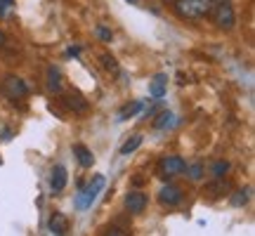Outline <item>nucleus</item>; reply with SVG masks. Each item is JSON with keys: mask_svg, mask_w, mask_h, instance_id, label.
I'll use <instances>...</instances> for the list:
<instances>
[{"mask_svg": "<svg viewBox=\"0 0 255 236\" xmlns=\"http://www.w3.org/2000/svg\"><path fill=\"white\" fill-rule=\"evenodd\" d=\"M170 5H173V12L177 14V19H182V21H201V19H208L215 2L213 0H175Z\"/></svg>", "mask_w": 255, "mask_h": 236, "instance_id": "nucleus-1", "label": "nucleus"}, {"mask_svg": "<svg viewBox=\"0 0 255 236\" xmlns=\"http://www.w3.org/2000/svg\"><path fill=\"white\" fill-rule=\"evenodd\" d=\"M104 184H107L104 175H95V177L88 182V187H81V191L76 194V201H73L76 210H88V208H92V203H95V201H97V196L102 194Z\"/></svg>", "mask_w": 255, "mask_h": 236, "instance_id": "nucleus-2", "label": "nucleus"}, {"mask_svg": "<svg viewBox=\"0 0 255 236\" xmlns=\"http://www.w3.org/2000/svg\"><path fill=\"white\" fill-rule=\"evenodd\" d=\"M208 17H210V21L215 24V28H220V31H227L229 33V31L237 28V12H234V7H232V0L213 5Z\"/></svg>", "mask_w": 255, "mask_h": 236, "instance_id": "nucleus-3", "label": "nucleus"}, {"mask_svg": "<svg viewBox=\"0 0 255 236\" xmlns=\"http://www.w3.org/2000/svg\"><path fill=\"white\" fill-rule=\"evenodd\" d=\"M184 168H187V161H184L182 156H175V154L161 156L158 163H156V175L161 180H173V177L184 173Z\"/></svg>", "mask_w": 255, "mask_h": 236, "instance_id": "nucleus-4", "label": "nucleus"}, {"mask_svg": "<svg viewBox=\"0 0 255 236\" xmlns=\"http://www.w3.org/2000/svg\"><path fill=\"white\" fill-rule=\"evenodd\" d=\"M0 92L7 97V100H24V97H28V83L21 78V76H17V73H7L5 78H2V83H0Z\"/></svg>", "mask_w": 255, "mask_h": 236, "instance_id": "nucleus-5", "label": "nucleus"}, {"mask_svg": "<svg viewBox=\"0 0 255 236\" xmlns=\"http://www.w3.org/2000/svg\"><path fill=\"white\" fill-rule=\"evenodd\" d=\"M158 201H161V206H165V208H177V206L184 201V194L177 184L165 182L163 187L158 189Z\"/></svg>", "mask_w": 255, "mask_h": 236, "instance_id": "nucleus-6", "label": "nucleus"}, {"mask_svg": "<svg viewBox=\"0 0 255 236\" xmlns=\"http://www.w3.org/2000/svg\"><path fill=\"white\" fill-rule=\"evenodd\" d=\"M66 182H69V170L64 168L62 163L52 165V170H50V180H47V184H50V191L52 194H62L64 189H66Z\"/></svg>", "mask_w": 255, "mask_h": 236, "instance_id": "nucleus-7", "label": "nucleus"}, {"mask_svg": "<svg viewBox=\"0 0 255 236\" xmlns=\"http://www.w3.org/2000/svg\"><path fill=\"white\" fill-rule=\"evenodd\" d=\"M146 206H149V196H146L144 191L130 189V191L126 194V208H128V213H132V215H139V213H144Z\"/></svg>", "mask_w": 255, "mask_h": 236, "instance_id": "nucleus-8", "label": "nucleus"}, {"mask_svg": "<svg viewBox=\"0 0 255 236\" xmlns=\"http://www.w3.org/2000/svg\"><path fill=\"white\" fill-rule=\"evenodd\" d=\"M69 227H71L69 218H66L64 213H59V210H55V213L50 215V220H47V232H50V234H55V236L69 234Z\"/></svg>", "mask_w": 255, "mask_h": 236, "instance_id": "nucleus-9", "label": "nucleus"}, {"mask_svg": "<svg viewBox=\"0 0 255 236\" xmlns=\"http://www.w3.org/2000/svg\"><path fill=\"white\" fill-rule=\"evenodd\" d=\"M168 92V73H156L149 81V97L151 100H163Z\"/></svg>", "mask_w": 255, "mask_h": 236, "instance_id": "nucleus-10", "label": "nucleus"}, {"mask_svg": "<svg viewBox=\"0 0 255 236\" xmlns=\"http://www.w3.org/2000/svg\"><path fill=\"white\" fill-rule=\"evenodd\" d=\"M142 111H144V102H142V100L126 102V104L119 109V114H116V120H119V123H126V120L135 118L137 114H142Z\"/></svg>", "mask_w": 255, "mask_h": 236, "instance_id": "nucleus-11", "label": "nucleus"}, {"mask_svg": "<svg viewBox=\"0 0 255 236\" xmlns=\"http://www.w3.org/2000/svg\"><path fill=\"white\" fill-rule=\"evenodd\" d=\"M64 104H66V107H69L73 114H85V111H88V107H90V104H88V100H85V97H83L78 90L69 92V95L64 97Z\"/></svg>", "mask_w": 255, "mask_h": 236, "instance_id": "nucleus-12", "label": "nucleus"}, {"mask_svg": "<svg viewBox=\"0 0 255 236\" xmlns=\"http://www.w3.org/2000/svg\"><path fill=\"white\" fill-rule=\"evenodd\" d=\"M227 191H229V182H225V177H220V180L210 182L208 187L203 189V199L215 201V199H220L222 194H227Z\"/></svg>", "mask_w": 255, "mask_h": 236, "instance_id": "nucleus-13", "label": "nucleus"}, {"mask_svg": "<svg viewBox=\"0 0 255 236\" xmlns=\"http://www.w3.org/2000/svg\"><path fill=\"white\" fill-rule=\"evenodd\" d=\"M73 156L81 163V168H92L95 165V156L85 144H73Z\"/></svg>", "mask_w": 255, "mask_h": 236, "instance_id": "nucleus-14", "label": "nucleus"}, {"mask_svg": "<svg viewBox=\"0 0 255 236\" xmlns=\"http://www.w3.org/2000/svg\"><path fill=\"white\" fill-rule=\"evenodd\" d=\"M64 88V81H62V71L57 66H47V90L59 95Z\"/></svg>", "mask_w": 255, "mask_h": 236, "instance_id": "nucleus-15", "label": "nucleus"}, {"mask_svg": "<svg viewBox=\"0 0 255 236\" xmlns=\"http://www.w3.org/2000/svg\"><path fill=\"white\" fill-rule=\"evenodd\" d=\"M173 125H175V116H173V111H168V109L161 111L154 120L156 130H168V127H173Z\"/></svg>", "mask_w": 255, "mask_h": 236, "instance_id": "nucleus-16", "label": "nucleus"}, {"mask_svg": "<svg viewBox=\"0 0 255 236\" xmlns=\"http://www.w3.org/2000/svg\"><path fill=\"white\" fill-rule=\"evenodd\" d=\"M142 142H144V137L142 135H132V137H128V142L123 146H121V156H130V154H135L137 149L142 146Z\"/></svg>", "mask_w": 255, "mask_h": 236, "instance_id": "nucleus-17", "label": "nucleus"}, {"mask_svg": "<svg viewBox=\"0 0 255 236\" xmlns=\"http://www.w3.org/2000/svg\"><path fill=\"white\" fill-rule=\"evenodd\" d=\"M184 173H187V177H189L191 182H201L203 180V175H206V165L203 163H187V168H184Z\"/></svg>", "mask_w": 255, "mask_h": 236, "instance_id": "nucleus-18", "label": "nucleus"}, {"mask_svg": "<svg viewBox=\"0 0 255 236\" xmlns=\"http://www.w3.org/2000/svg\"><path fill=\"white\" fill-rule=\"evenodd\" d=\"M100 64L104 71L109 73H119V62H116V57L111 55V52H102L100 55Z\"/></svg>", "mask_w": 255, "mask_h": 236, "instance_id": "nucleus-19", "label": "nucleus"}, {"mask_svg": "<svg viewBox=\"0 0 255 236\" xmlns=\"http://www.w3.org/2000/svg\"><path fill=\"white\" fill-rule=\"evenodd\" d=\"M251 187H246V189H239V191H234V196H232V206L234 208H244L248 201H251Z\"/></svg>", "mask_w": 255, "mask_h": 236, "instance_id": "nucleus-20", "label": "nucleus"}, {"mask_svg": "<svg viewBox=\"0 0 255 236\" xmlns=\"http://www.w3.org/2000/svg\"><path fill=\"white\" fill-rule=\"evenodd\" d=\"M229 173V163L227 161H215L213 168H210V175H213V180H220V177H225Z\"/></svg>", "mask_w": 255, "mask_h": 236, "instance_id": "nucleus-21", "label": "nucleus"}, {"mask_svg": "<svg viewBox=\"0 0 255 236\" xmlns=\"http://www.w3.org/2000/svg\"><path fill=\"white\" fill-rule=\"evenodd\" d=\"M95 33H97V38H100L102 43H111V40H114V33H111V28H107L104 24H97Z\"/></svg>", "mask_w": 255, "mask_h": 236, "instance_id": "nucleus-22", "label": "nucleus"}, {"mask_svg": "<svg viewBox=\"0 0 255 236\" xmlns=\"http://www.w3.org/2000/svg\"><path fill=\"white\" fill-rule=\"evenodd\" d=\"M9 7H14V0H0V17H5Z\"/></svg>", "mask_w": 255, "mask_h": 236, "instance_id": "nucleus-23", "label": "nucleus"}, {"mask_svg": "<svg viewBox=\"0 0 255 236\" xmlns=\"http://www.w3.org/2000/svg\"><path fill=\"white\" fill-rule=\"evenodd\" d=\"M12 135H14V132H12L9 127H2V130H0V139H2V142H9V139H12Z\"/></svg>", "mask_w": 255, "mask_h": 236, "instance_id": "nucleus-24", "label": "nucleus"}, {"mask_svg": "<svg viewBox=\"0 0 255 236\" xmlns=\"http://www.w3.org/2000/svg\"><path fill=\"white\" fill-rule=\"evenodd\" d=\"M104 234H114V236H126L128 232H126V229H121V227H109V229H107V232H104Z\"/></svg>", "mask_w": 255, "mask_h": 236, "instance_id": "nucleus-25", "label": "nucleus"}, {"mask_svg": "<svg viewBox=\"0 0 255 236\" xmlns=\"http://www.w3.org/2000/svg\"><path fill=\"white\" fill-rule=\"evenodd\" d=\"M66 55H69V57H78V55H81V47H69V50H66Z\"/></svg>", "mask_w": 255, "mask_h": 236, "instance_id": "nucleus-26", "label": "nucleus"}, {"mask_svg": "<svg viewBox=\"0 0 255 236\" xmlns=\"http://www.w3.org/2000/svg\"><path fill=\"white\" fill-rule=\"evenodd\" d=\"M7 45V36H5V31H0V47Z\"/></svg>", "mask_w": 255, "mask_h": 236, "instance_id": "nucleus-27", "label": "nucleus"}, {"mask_svg": "<svg viewBox=\"0 0 255 236\" xmlns=\"http://www.w3.org/2000/svg\"><path fill=\"white\" fill-rule=\"evenodd\" d=\"M128 2H130V5H137V2H139V0H128Z\"/></svg>", "mask_w": 255, "mask_h": 236, "instance_id": "nucleus-28", "label": "nucleus"}, {"mask_svg": "<svg viewBox=\"0 0 255 236\" xmlns=\"http://www.w3.org/2000/svg\"><path fill=\"white\" fill-rule=\"evenodd\" d=\"M213 2H227V0H213Z\"/></svg>", "mask_w": 255, "mask_h": 236, "instance_id": "nucleus-29", "label": "nucleus"}, {"mask_svg": "<svg viewBox=\"0 0 255 236\" xmlns=\"http://www.w3.org/2000/svg\"><path fill=\"white\" fill-rule=\"evenodd\" d=\"M163 2H175V0H163Z\"/></svg>", "mask_w": 255, "mask_h": 236, "instance_id": "nucleus-30", "label": "nucleus"}]
</instances>
